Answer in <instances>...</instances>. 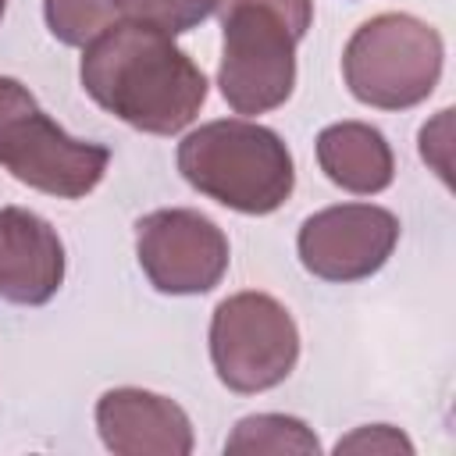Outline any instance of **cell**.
Segmentation results:
<instances>
[{"label":"cell","mask_w":456,"mask_h":456,"mask_svg":"<svg viewBox=\"0 0 456 456\" xmlns=\"http://www.w3.org/2000/svg\"><path fill=\"white\" fill-rule=\"evenodd\" d=\"M64 281V246L57 232L25 207L0 210V296L21 306L53 299Z\"/></svg>","instance_id":"10"},{"label":"cell","mask_w":456,"mask_h":456,"mask_svg":"<svg viewBox=\"0 0 456 456\" xmlns=\"http://www.w3.org/2000/svg\"><path fill=\"white\" fill-rule=\"evenodd\" d=\"M210 356L232 392H267L299 360V331L289 310L264 292H235L217 303L210 321Z\"/></svg>","instance_id":"5"},{"label":"cell","mask_w":456,"mask_h":456,"mask_svg":"<svg viewBox=\"0 0 456 456\" xmlns=\"http://www.w3.org/2000/svg\"><path fill=\"white\" fill-rule=\"evenodd\" d=\"M121 21V0H46V25L64 46H86Z\"/></svg>","instance_id":"13"},{"label":"cell","mask_w":456,"mask_h":456,"mask_svg":"<svg viewBox=\"0 0 456 456\" xmlns=\"http://www.w3.org/2000/svg\"><path fill=\"white\" fill-rule=\"evenodd\" d=\"M395 239L399 221L392 210L370 203H342L303 221L299 260L324 281H360L392 256Z\"/></svg>","instance_id":"8"},{"label":"cell","mask_w":456,"mask_h":456,"mask_svg":"<svg viewBox=\"0 0 456 456\" xmlns=\"http://www.w3.org/2000/svg\"><path fill=\"white\" fill-rule=\"evenodd\" d=\"M224 452H317L314 431L285 413H256L235 424Z\"/></svg>","instance_id":"12"},{"label":"cell","mask_w":456,"mask_h":456,"mask_svg":"<svg viewBox=\"0 0 456 456\" xmlns=\"http://www.w3.org/2000/svg\"><path fill=\"white\" fill-rule=\"evenodd\" d=\"M349 93L381 110H406L431 96L442 75V36L410 14L363 21L342 53Z\"/></svg>","instance_id":"3"},{"label":"cell","mask_w":456,"mask_h":456,"mask_svg":"<svg viewBox=\"0 0 456 456\" xmlns=\"http://www.w3.org/2000/svg\"><path fill=\"white\" fill-rule=\"evenodd\" d=\"M224 28L221 96L235 114H264L289 100L296 86V43L289 21L256 4L217 7Z\"/></svg>","instance_id":"6"},{"label":"cell","mask_w":456,"mask_h":456,"mask_svg":"<svg viewBox=\"0 0 456 456\" xmlns=\"http://www.w3.org/2000/svg\"><path fill=\"white\" fill-rule=\"evenodd\" d=\"M96 428L118 456H185L192 452V424L185 410L157 392L110 388L96 403Z\"/></svg>","instance_id":"9"},{"label":"cell","mask_w":456,"mask_h":456,"mask_svg":"<svg viewBox=\"0 0 456 456\" xmlns=\"http://www.w3.org/2000/svg\"><path fill=\"white\" fill-rule=\"evenodd\" d=\"M0 18H4V0H0Z\"/></svg>","instance_id":"17"},{"label":"cell","mask_w":456,"mask_h":456,"mask_svg":"<svg viewBox=\"0 0 456 456\" xmlns=\"http://www.w3.org/2000/svg\"><path fill=\"white\" fill-rule=\"evenodd\" d=\"M338 452H413V445L388 424H374V428H360L356 435L342 438L335 445Z\"/></svg>","instance_id":"15"},{"label":"cell","mask_w":456,"mask_h":456,"mask_svg":"<svg viewBox=\"0 0 456 456\" xmlns=\"http://www.w3.org/2000/svg\"><path fill=\"white\" fill-rule=\"evenodd\" d=\"M217 0H121V14L128 21H142L167 36L189 32L203 18H210Z\"/></svg>","instance_id":"14"},{"label":"cell","mask_w":456,"mask_h":456,"mask_svg":"<svg viewBox=\"0 0 456 456\" xmlns=\"http://www.w3.org/2000/svg\"><path fill=\"white\" fill-rule=\"evenodd\" d=\"M178 171L192 189L242 214L278 210L296 182L285 142L271 128L242 118L189 132L178 146Z\"/></svg>","instance_id":"2"},{"label":"cell","mask_w":456,"mask_h":456,"mask_svg":"<svg viewBox=\"0 0 456 456\" xmlns=\"http://www.w3.org/2000/svg\"><path fill=\"white\" fill-rule=\"evenodd\" d=\"M317 160H321V171L335 185L360 192V196L388 189L395 175V160H392L385 135L363 121L328 125L317 135Z\"/></svg>","instance_id":"11"},{"label":"cell","mask_w":456,"mask_h":456,"mask_svg":"<svg viewBox=\"0 0 456 456\" xmlns=\"http://www.w3.org/2000/svg\"><path fill=\"white\" fill-rule=\"evenodd\" d=\"M135 253L146 278L171 296L210 292L228 271L224 232L196 210H153L139 221Z\"/></svg>","instance_id":"7"},{"label":"cell","mask_w":456,"mask_h":456,"mask_svg":"<svg viewBox=\"0 0 456 456\" xmlns=\"http://www.w3.org/2000/svg\"><path fill=\"white\" fill-rule=\"evenodd\" d=\"M232 4H256V7H267V11L281 14L299 39L306 36V28L314 21V0H217V7H232Z\"/></svg>","instance_id":"16"},{"label":"cell","mask_w":456,"mask_h":456,"mask_svg":"<svg viewBox=\"0 0 456 456\" xmlns=\"http://www.w3.org/2000/svg\"><path fill=\"white\" fill-rule=\"evenodd\" d=\"M0 164L39 192L78 200L103 178L110 150L71 139L18 78L0 75Z\"/></svg>","instance_id":"4"},{"label":"cell","mask_w":456,"mask_h":456,"mask_svg":"<svg viewBox=\"0 0 456 456\" xmlns=\"http://www.w3.org/2000/svg\"><path fill=\"white\" fill-rule=\"evenodd\" d=\"M86 93L125 125L153 135L182 132L207 100V78L167 32L114 21L82 53Z\"/></svg>","instance_id":"1"}]
</instances>
